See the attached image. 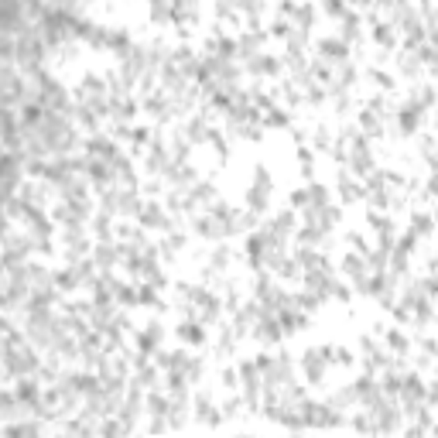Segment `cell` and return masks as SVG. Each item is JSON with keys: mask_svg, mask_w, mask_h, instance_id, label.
Returning a JSON list of instances; mask_svg holds the SVG:
<instances>
[{"mask_svg": "<svg viewBox=\"0 0 438 438\" xmlns=\"http://www.w3.org/2000/svg\"><path fill=\"white\" fill-rule=\"evenodd\" d=\"M326 363H329V352H326V356H322V352H305V356H301V366H305V377H308V380H312V384H319V380H322V377H326Z\"/></svg>", "mask_w": 438, "mask_h": 438, "instance_id": "obj_1", "label": "cell"}, {"mask_svg": "<svg viewBox=\"0 0 438 438\" xmlns=\"http://www.w3.org/2000/svg\"><path fill=\"white\" fill-rule=\"evenodd\" d=\"M178 336H181L185 343H199V339H202V329H199L195 322H185V326L178 329Z\"/></svg>", "mask_w": 438, "mask_h": 438, "instance_id": "obj_2", "label": "cell"}]
</instances>
